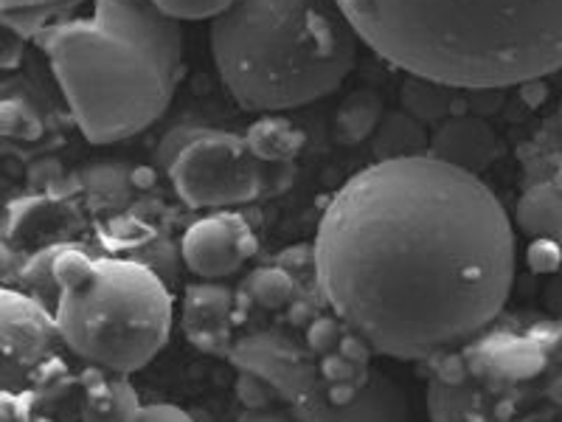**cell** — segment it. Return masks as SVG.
<instances>
[{
  "label": "cell",
  "instance_id": "6da1fadb",
  "mask_svg": "<svg viewBox=\"0 0 562 422\" xmlns=\"http://www.w3.org/2000/svg\"><path fill=\"white\" fill-rule=\"evenodd\" d=\"M318 288L378 355H445L495 321L515 231L473 173L434 155L378 160L340 186L313 245Z\"/></svg>",
  "mask_w": 562,
  "mask_h": 422
},
{
  "label": "cell",
  "instance_id": "7a4b0ae2",
  "mask_svg": "<svg viewBox=\"0 0 562 422\" xmlns=\"http://www.w3.org/2000/svg\"><path fill=\"white\" fill-rule=\"evenodd\" d=\"M374 54L408 77L498 90L562 70V0H340Z\"/></svg>",
  "mask_w": 562,
  "mask_h": 422
},
{
  "label": "cell",
  "instance_id": "3957f363",
  "mask_svg": "<svg viewBox=\"0 0 562 422\" xmlns=\"http://www.w3.org/2000/svg\"><path fill=\"white\" fill-rule=\"evenodd\" d=\"M32 37L90 144L153 127L178 90L183 34L153 0H90L88 14L45 20Z\"/></svg>",
  "mask_w": 562,
  "mask_h": 422
},
{
  "label": "cell",
  "instance_id": "277c9868",
  "mask_svg": "<svg viewBox=\"0 0 562 422\" xmlns=\"http://www.w3.org/2000/svg\"><path fill=\"white\" fill-rule=\"evenodd\" d=\"M209 40L231 99L265 115L335 93L360 43L340 0H234Z\"/></svg>",
  "mask_w": 562,
  "mask_h": 422
},
{
  "label": "cell",
  "instance_id": "5b68a950",
  "mask_svg": "<svg viewBox=\"0 0 562 422\" xmlns=\"http://www.w3.org/2000/svg\"><path fill=\"white\" fill-rule=\"evenodd\" d=\"M172 296L158 274L130 259H93L82 281L59 290V338L97 369L130 375L167 346Z\"/></svg>",
  "mask_w": 562,
  "mask_h": 422
},
{
  "label": "cell",
  "instance_id": "8992f818",
  "mask_svg": "<svg viewBox=\"0 0 562 422\" xmlns=\"http://www.w3.org/2000/svg\"><path fill=\"white\" fill-rule=\"evenodd\" d=\"M167 160L175 192L192 209L248 203L262 189V160L248 141L223 130H192Z\"/></svg>",
  "mask_w": 562,
  "mask_h": 422
},
{
  "label": "cell",
  "instance_id": "52a82bcc",
  "mask_svg": "<svg viewBox=\"0 0 562 422\" xmlns=\"http://www.w3.org/2000/svg\"><path fill=\"white\" fill-rule=\"evenodd\" d=\"M279 366V384L288 389L295 422H408V400L383 371L371 369L355 400L338 406L326 397L324 378L299 375V366Z\"/></svg>",
  "mask_w": 562,
  "mask_h": 422
},
{
  "label": "cell",
  "instance_id": "ba28073f",
  "mask_svg": "<svg viewBox=\"0 0 562 422\" xmlns=\"http://www.w3.org/2000/svg\"><path fill=\"white\" fill-rule=\"evenodd\" d=\"M57 321L29 296L0 290V391H18L48 364Z\"/></svg>",
  "mask_w": 562,
  "mask_h": 422
},
{
  "label": "cell",
  "instance_id": "9c48e42d",
  "mask_svg": "<svg viewBox=\"0 0 562 422\" xmlns=\"http://www.w3.org/2000/svg\"><path fill=\"white\" fill-rule=\"evenodd\" d=\"M256 248L254 229L239 214L220 211L189 225L180 254L186 268L200 279H223L243 268Z\"/></svg>",
  "mask_w": 562,
  "mask_h": 422
},
{
  "label": "cell",
  "instance_id": "30bf717a",
  "mask_svg": "<svg viewBox=\"0 0 562 422\" xmlns=\"http://www.w3.org/2000/svg\"><path fill=\"white\" fill-rule=\"evenodd\" d=\"M498 138L492 133L490 124L470 115H450L430 138V155L450 167H459L464 173H481L498 158Z\"/></svg>",
  "mask_w": 562,
  "mask_h": 422
},
{
  "label": "cell",
  "instance_id": "8fae6325",
  "mask_svg": "<svg viewBox=\"0 0 562 422\" xmlns=\"http://www.w3.org/2000/svg\"><path fill=\"white\" fill-rule=\"evenodd\" d=\"M140 411L138 391L124 375L97 380L85 397V422H138Z\"/></svg>",
  "mask_w": 562,
  "mask_h": 422
},
{
  "label": "cell",
  "instance_id": "7c38bea8",
  "mask_svg": "<svg viewBox=\"0 0 562 422\" xmlns=\"http://www.w3.org/2000/svg\"><path fill=\"white\" fill-rule=\"evenodd\" d=\"M383 115V102L374 90H355L340 102L338 113H335V138L346 147L363 144L369 135L378 133Z\"/></svg>",
  "mask_w": 562,
  "mask_h": 422
},
{
  "label": "cell",
  "instance_id": "4fadbf2b",
  "mask_svg": "<svg viewBox=\"0 0 562 422\" xmlns=\"http://www.w3.org/2000/svg\"><path fill=\"white\" fill-rule=\"evenodd\" d=\"M231 310H234V293L217 281H203L186 290L183 319L194 338L220 330L228 321Z\"/></svg>",
  "mask_w": 562,
  "mask_h": 422
},
{
  "label": "cell",
  "instance_id": "5bb4252c",
  "mask_svg": "<svg viewBox=\"0 0 562 422\" xmlns=\"http://www.w3.org/2000/svg\"><path fill=\"white\" fill-rule=\"evenodd\" d=\"M250 153L256 155V160H268V164H279V160H290L293 155L301 153L304 147V133H301L295 124H290L288 119L276 115H265L259 122H254V127L245 135Z\"/></svg>",
  "mask_w": 562,
  "mask_h": 422
},
{
  "label": "cell",
  "instance_id": "9a60e30c",
  "mask_svg": "<svg viewBox=\"0 0 562 422\" xmlns=\"http://www.w3.org/2000/svg\"><path fill=\"white\" fill-rule=\"evenodd\" d=\"M430 147V138L425 135L419 119L411 113H385L374 133V153L378 160H396V158H416L422 149Z\"/></svg>",
  "mask_w": 562,
  "mask_h": 422
},
{
  "label": "cell",
  "instance_id": "2e32d148",
  "mask_svg": "<svg viewBox=\"0 0 562 422\" xmlns=\"http://www.w3.org/2000/svg\"><path fill=\"white\" fill-rule=\"evenodd\" d=\"M518 225L537 240L562 237V192L557 186H535L520 198Z\"/></svg>",
  "mask_w": 562,
  "mask_h": 422
},
{
  "label": "cell",
  "instance_id": "e0dca14e",
  "mask_svg": "<svg viewBox=\"0 0 562 422\" xmlns=\"http://www.w3.org/2000/svg\"><path fill=\"white\" fill-rule=\"evenodd\" d=\"M448 90L453 88L411 77V82H405L403 88L405 110L419 122H445V119H450V102L445 99Z\"/></svg>",
  "mask_w": 562,
  "mask_h": 422
},
{
  "label": "cell",
  "instance_id": "ac0fdd59",
  "mask_svg": "<svg viewBox=\"0 0 562 422\" xmlns=\"http://www.w3.org/2000/svg\"><path fill=\"white\" fill-rule=\"evenodd\" d=\"M295 281L293 276L288 274L284 268H256L254 274L248 276V293L250 299L265 310H279L284 308L290 299H293Z\"/></svg>",
  "mask_w": 562,
  "mask_h": 422
},
{
  "label": "cell",
  "instance_id": "d6986e66",
  "mask_svg": "<svg viewBox=\"0 0 562 422\" xmlns=\"http://www.w3.org/2000/svg\"><path fill=\"white\" fill-rule=\"evenodd\" d=\"M43 135V122L34 108L23 99H0V138L37 141Z\"/></svg>",
  "mask_w": 562,
  "mask_h": 422
},
{
  "label": "cell",
  "instance_id": "ffe728a7",
  "mask_svg": "<svg viewBox=\"0 0 562 422\" xmlns=\"http://www.w3.org/2000/svg\"><path fill=\"white\" fill-rule=\"evenodd\" d=\"M461 384H445L436 380L430 384V420L434 422H479V414H464L467 395Z\"/></svg>",
  "mask_w": 562,
  "mask_h": 422
},
{
  "label": "cell",
  "instance_id": "44dd1931",
  "mask_svg": "<svg viewBox=\"0 0 562 422\" xmlns=\"http://www.w3.org/2000/svg\"><path fill=\"white\" fill-rule=\"evenodd\" d=\"M234 0H153V7L160 9L172 20H214L231 7Z\"/></svg>",
  "mask_w": 562,
  "mask_h": 422
},
{
  "label": "cell",
  "instance_id": "7402d4cb",
  "mask_svg": "<svg viewBox=\"0 0 562 422\" xmlns=\"http://www.w3.org/2000/svg\"><path fill=\"white\" fill-rule=\"evenodd\" d=\"M321 378L326 384H363L369 378V366L366 364H351L349 358H344L340 352H329L321 360Z\"/></svg>",
  "mask_w": 562,
  "mask_h": 422
},
{
  "label": "cell",
  "instance_id": "603a6c76",
  "mask_svg": "<svg viewBox=\"0 0 562 422\" xmlns=\"http://www.w3.org/2000/svg\"><path fill=\"white\" fill-rule=\"evenodd\" d=\"M344 321L338 315H321L310 324L307 330V344L315 355H329V352L338 349L340 338H344V330H340Z\"/></svg>",
  "mask_w": 562,
  "mask_h": 422
},
{
  "label": "cell",
  "instance_id": "cb8c5ba5",
  "mask_svg": "<svg viewBox=\"0 0 562 422\" xmlns=\"http://www.w3.org/2000/svg\"><path fill=\"white\" fill-rule=\"evenodd\" d=\"M557 263H560V251H557L554 240H537L529 248V265L540 274L546 270H554Z\"/></svg>",
  "mask_w": 562,
  "mask_h": 422
},
{
  "label": "cell",
  "instance_id": "d4e9b609",
  "mask_svg": "<svg viewBox=\"0 0 562 422\" xmlns=\"http://www.w3.org/2000/svg\"><path fill=\"white\" fill-rule=\"evenodd\" d=\"M138 422H194V420L192 414H186V411L178 409V406L153 403V406H144Z\"/></svg>",
  "mask_w": 562,
  "mask_h": 422
},
{
  "label": "cell",
  "instance_id": "484cf974",
  "mask_svg": "<svg viewBox=\"0 0 562 422\" xmlns=\"http://www.w3.org/2000/svg\"><path fill=\"white\" fill-rule=\"evenodd\" d=\"M338 352L344 355V358H349L351 364H366L371 355V346L366 344V338H360L358 333H344V338H340L338 344Z\"/></svg>",
  "mask_w": 562,
  "mask_h": 422
},
{
  "label": "cell",
  "instance_id": "4316f807",
  "mask_svg": "<svg viewBox=\"0 0 562 422\" xmlns=\"http://www.w3.org/2000/svg\"><path fill=\"white\" fill-rule=\"evenodd\" d=\"M259 391H268V386H265L259 378H250V375H245V378L239 380V397H243L250 409H268L270 395H259Z\"/></svg>",
  "mask_w": 562,
  "mask_h": 422
},
{
  "label": "cell",
  "instance_id": "83f0119b",
  "mask_svg": "<svg viewBox=\"0 0 562 422\" xmlns=\"http://www.w3.org/2000/svg\"><path fill=\"white\" fill-rule=\"evenodd\" d=\"M237 422H295V417L273 409H248Z\"/></svg>",
  "mask_w": 562,
  "mask_h": 422
},
{
  "label": "cell",
  "instance_id": "f1b7e54d",
  "mask_svg": "<svg viewBox=\"0 0 562 422\" xmlns=\"http://www.w3.org/2000/svg\"><path fill=\"white\" fill-rule=\"evenodd\" d=\"M12 263H14L12 248H9L7 243H0V276H7L9 270H12Z\"/></svg>",
  "mask_w": 562,
  "mask_h": 422
},
{
  "label": "cell",
  "instance_id": "f546056e",
  "mask_svg": "<svg viewBox=\"0 0 562 422\" xmlns=\"http://www.w3.org/2000/svg\"><path fill=\"white\" fill-rule=\"evenodd\" d=\"M557 189H560V192H562V173L557 175Z\"/></svg>",
  "mask_w": 562,
  "mask_h": 422
},
{
  "label": "cell",
  "instance_id": "4dcf8cb0",
  "mask_svg": "<svg viewBox=\"0 0 562 422\" xmlns=\"http://www.w3.org/2000/svg\"><path fill=\"white\" fill-rule=\"evenodd\" d=\"M560 127H562V97H560Z\"/></svg>",
  "mask_w": 562,
  "mask_h": 422
}]
</instances>
